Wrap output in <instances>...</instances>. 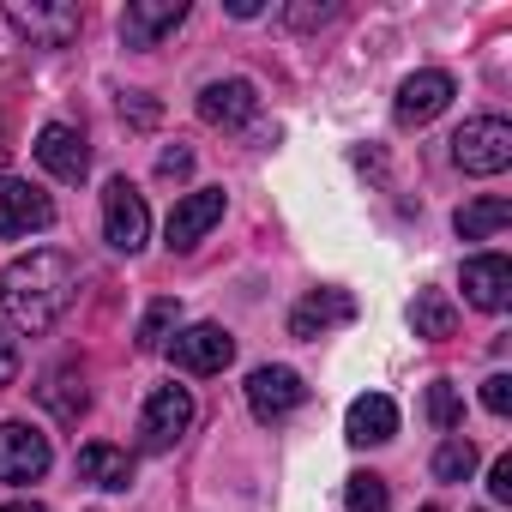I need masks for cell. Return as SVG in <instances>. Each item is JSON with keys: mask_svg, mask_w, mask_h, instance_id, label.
Wrapping results in <instances>:
<instances>
[{"mask_svg": "<svg viewBox=\"0 0 512 512\" xmlns=\"http://www.w3.org/2000/svg\"><path fill=\"white\" fill-rule=\"evenodd\" d=\"M79 302V266L61 247H31L0 272V320L13 332H49Z\"/></svg>", "mask_w": 512, "mask_h": 512, "instance_id": "6da1fadb", "label": "cell"}, {"mask_svg": "<svg viewBox=\"0 0 512 512\" xmlns=\"http://www.w3.org/2000/svg\"><path fill=\"white\" fill-rule=\"evenodd\" d=\"M452 163L464 175H500L512 163V121L506 115H476L452 133Z\"/></svg>", "mask_w": 512, "mask_h": 512, "instance_id": "7a4b0ae2", "label": "cell"}, {"mask_svg": "<svg viewBox=\"0 0 512 512\" xmlns=\"http://www.w3.org/2000/svg\"><path fill=\"white\" fill-rule=\"evenodd\" d=\"M7 25L31 43V49H67L85 25V13L73 0H13L7 7Z\"/></svg>", "mask_w": 512, "mask_h": 512, "instance_id": "3957f363", "label": "cell"}, {"mask_svg": "<svg viewBox=\"0 0 512 512\" xmlns=\"http://www.w3.org/2000/svg\"><path fill=\"white\" fill-rule=\"evenodd\" d=\"M145 235H151L145 193H139L127 175H115V181L103 187V241H109L115 253H139V247H145Z\"/></svg>", "mask_w": 512, "mask_h": 512, "instance_id": "277c9868", "label": "cell"}, {"mask_svg": "<svg viewBox=\"0 0 512 512\" xmlns=\"http://www.w3.org/2000/svg\"><path fill=\"white\" fill-rule=\"evenodd\" d=\"M193 428V392L187 386H157L151 398H145V410H139V446L145 452H169L181 434Z\"/></svg>", "mask_w": 512, "mask_h": 512, "instance_id": "5b68a950", "label": "cell"}, {"mask_svg": "<svg viewBox=\"0 0 512 512\" xmlns=\"http://www.w3.org/2000/svg\"><path fill=\"white\" fill-rule=\"evenodd\" d=\"M49 464H55L49 434H37L31 422H0V482H7V488L43 482Z\"/></svg>", "mask_w": 512, "mask_h": 512, "instance_id": "8992f818", "label": "cell"}, {"mask_svg": "<svg viewBox=\"0 0 512 512\" xmlns=\"http://www.w3.org/2000/svg\"><path fill=\"white\" fill-rule=\"evenodd\" d=\"M55 223V199L19 175H0V241H25Z\"/></svg>", "mask_w": 512, "mask_h": 512, "instance_id": "52a82bcc", "label": "cell"}, {"mask_svg": "<svg viewBox=\"0 0 512 512\" xmlns=\"http://www.w3.org/2000/svg\"><path fill=\"white\" fill-rule=\"evenodd\" d=\"M223 187H193V193H181L175 199V211H169V223H163V241H169V253H187V247H199L217 223H223Z\"/></svg>", "mask_w": 512, "mask_h": 512, "instance_id": "ba28073f", "label": "cell"}, {"mask_svg": "<svg viewBox=\"0 0 512 512\" xmlns=\"http://www.w3.org/2000/svg\"><path fill=\"white\" fill-rule=\"evenodd\" d=\"M163 350H169V362H175L181 374H223V368L235 362V338H229L223 326H211V320L181 326Z\"/></svg>", "mask_w": 512, "mask_h": 512, "instance_id": "9c48e42d", "label": "cell"}, {"mask_svg": "<svg viewBox=\"0 0 512 512\" xmlns=\"http://www.w3.org/2000/svg\"><path fill=\"white\" fill-rule=\"evenodd\" d=\"M302 398H308V386H302V374L284 368V362H266V368L247 374V410L260 416V422H284Z\"/></svg>", "mask_w": 512, "mask_h": 512, "instance_id": "30bf717a", "label": "cell"}, {"mask_svg": "<svg viewBox=\"0 0 512 512\" xmlns=\"http://www.w3.org/2000/svg\"><path fill=\"white\" fill-rule=\"evenodd\" d=\"M458 97V85H452V73H440V67H422V73H410L404 85H398V103H392V115H398V127H428L446 103Z\"/></svg>", "mask_w": 512, "mask_h": 512, "instance_id": "8fae6325", "label": "cell"}, {"mask_svg": "<svg viewBox=\"0 0 512 512\" xmlns=\"http://www.w3.org/2000/svg\"><path fill=\"white\" fill-rule=\"evenodd\" d=\"M187 25V0H127L121 13V43L127 49H157Z\"/></svg>", "mask_w": 512, "mask_h": 512, "instance_id": "7c38bea8", "label": "cell"}, {"mask_svg": "<svg viewBox=\"0 0 512 512\" xmlns=\"http://www.w3.org/2000/svg\"><path fill=\"white\" fill-rule=\"evenodd\" d=\"M37 163L55 175V181H85L91 175V145H85V133L79 127H67V121H43V133H37Z\"/></svg>", "mask_w": 512, "mask_h": 512, "instance_id": "4fadbf2b", "label": "cell"}, {"mask_svg": "<svg viewBox=\"0 0 512 512\" xmlns=\"http://www.w3.org/2000/svg\"><path fill=\"white\" fill-rule=\"evenodd\" d=\"M464 302L482 314H500L512 302V260L506 253H470L464 260Z\"/></svg>", "mask_w": 512, "mask_h": 512, "instance_id": "5bb4252c", "label": "cell"}, {"mask_svg": "<svg viewBox=\"0 0 512 512\" xmlns=\"http://www.w3.org/2000/svg\"><path fill=\"white\" fill-rule=\"evenodd\" d=\"M199 115H205L211 127H241V121L260 115V91H253L247 79H211V85L199 91Z\"/></svg>", "mask_w": 512, "mask_h": 512, "instance_id": "9a60e30c", "label": "cell"}, {"mask_svg": "<svg viewBox=\"0 0 512 512\" xmlns=\"http://www.w3.org/2000/svg\"><path fill=\"white\" fill-rule=\"evenodd\" d=\"M392 434H398V404L386 392H362L344 416V440L350 446H386Z\"/></svg>", "mask_w": 512, "mask_h": 512, "instance_id": "2e32d148", "label": "cell"}, {"mask_svg": "<svg viewBox=\"0 0 512 512\" xmlns=\"http://www.w3.org/2000/svg\"><path fill=\"white\" fill-rule=\"evenodd\" d=\"M344 320H356V302H350L344 290H314L308 302H296L290 338H320L326 326H344Z\"/></svg>", "mask_w": 512, "mask_h": 512, "instance_id": "e0dca14e", "label": "cell"}, {"mask_svg": "<svg viewBox=\"0 0 512 512\" xmlns=\"http://www.w3.org/2000/svg\"><path fill=\"white\" fill-rule=\"evenodd\" d=\"M79 476H85L91 488L121 494V488H133V458H127L121 446H109V440H91V446H79Z\"/></svg>", "mask_w": 512, "mask_h": 512, "instance_id": "ac0fdd59", "label": "cell"}, {"mask_svg": "<svg viewBox=\"0 0 512 512\" xmlns=\"http://www.w3.org/2000/svg\"><path fill=\"white\" fill-rule=\"evenodd\" d=\"M506 223H512V199H500V193H482V199L458 205V217H452V229H458L464 241H488V235H500Z\"/></svg>", "mask_w": 512, "mask_h": 512, "instance_id": "d6986e66", "label": "cell"}, {"mask_svg": "<svg viewBox=\"0 0 512 512\" xmlns=\"http://www.w3.org/2000/svg\"><path fill=\"white\" fill-rule=\"evenodd\" d=\"M410 326H416V338L440 344V338H452V332H458V302H452V296H440V290H422V296L410 302Z\"/></svg>", "mask_w": 512, "mask_h": 512, "instance_id": "ffe728a7", "label": "cell"}, {"mask_svg": "<svg viewBox=\"0 0 512 512\" xmlns=\"http://www.w3.org/2000/svg\"><path fill=\"white\" fill-rule=\"evenodd\" d=\"M37 392H43V404H49L61 422H79V416L91 410V392H85V374H79V368H55Z\"/></svg>", "mask_w": 512, "mask_h": 512, "instance_id": "44dd1931", "label": "cell"}, {"mask_svg": "<svg viewBox=\"0 0 512 512\" xmlns=\"http://www.w3.org/2000/svg\"><path fill=\"white\" fill-rule=\"evenodd\" d=\"M344 512H392V488H386V476L356 470V476L344 482Z\"/></svg>", "mask_w": 512, "mask_h": 512, "instance_id": "7402d4cb", "label": "cell"}, {"mask_svg": "<svg viewBox=\"0 0 512 512\" xmlns=\"http://www.w3.org/2000/svg\"><path fill=\"white\" fill-rule=\"evenodd\" d=\"M470 470H476V446L464 434H446L440 452H434V476L440 482H470Z\"/></svg>", "mask_w": 512, "mask_h": 512, "instance_id": "603a6c76", "label": "cell"}, {"mask_svg": "<svg viewBox=\"0 0 512 512\" xmlns=\"http://www.w3.org/2000/svg\"><path fill=\"white\" fill-rule=\"evenodd\" d=\"M175 320H181V308H175L169 296H163V302H151V308H145V320H139V350H163Z\"/></svg>", "mask_w": 512, "mask_h": 512, "instance_id": "cb8c5ba5", "label": "cell"}, {"mask_svg": "<svg viewBox=\"0 0 512 512\" xmlns=\"http://www.w3.org/2000/svg\"><path fill=\"white\" fill-rule=\"evenodd\" d=\"M428 422H434V428H446V434L464 422V398H458V386H452V380H434V386H428Z\"/></svg>", "mask_w": 512, "mask_h": 512, "instance_id": "d4e9b609", "label": "cell"}, {"mask_svg": "<svg viewBox=\"0 0 512 512\" xmlns=\"http://www.w3.org/2000/svg\"><path fill=\"white\" fill-rule=\"evenodd\" d=\"M326 19H338L332 0H320V7H314V0H302V7H284V25H290V31H314V25H326Z\"/></svg>", "mask_w": 512, "mask_h": 512, "instance_id": "484cf974", "label": "cell"}, {"mask_svg": "<svg viewBox=\"0 0 512 512\" xmlns=\"http://www.w3.org/2000/svg\"><path fill=\"white\" fill-rule=\"evenodd\" d=\"M482 410L488 416H506L512 410V374H488L482 380Z\"/></svg>", "mask_w": 512, "mask_h": 512, "instance_id": "4316f807", "label": "cell"}, {"mask_svg": "<svg viewBox=\"0 0 512 512\" xmlns=\"http://www.w3.org/2000/svg\"><path fill=\"white\" fill-rule=\"evenodd\" d=\"M19 380V332L0 320V386H13Z\"/></svg>", "mask_w": 512, "mask_h": 512, "instance_id": "83f0119b", "label": "cell"}, {"mask_svg": "<svg viewBox=\"0 0 512 512\" xmlns=\"http://www.w3.org/2000/svg\"><path fill=\"white\" fill-rule=\"evenodd\" d=\"M488 494H494V500H512V458H506V452L488 464Z\"/></svg>", "mask_w": 512, "mask_h": 512, "instance_id": "f1b7e54d", "label": "cell"}, {"mask_svg": "<svg viewBox=\"0 0 512 512\" xmlns=\"http://www.w3.org/2000/svg\"><path fill=\"white\" fill-rule=\"evenodd\" d=\"M187 169H193V151H187V145H169V151L157 157V175H169V181L187 175Z\"/></svg>", "mask_w": 512, "mask_h": 512, "instance_id": "f546056e", "label": "cell"}, {"mask_svg": "<svg viewBox=\"0 0 512 512\" xmlns=\"http://www.w3.org/2000/svg\"><path fill=\"white\" fill-rule=\"evenodd\" d=\"M266 0H229V19H260Z\"/></svg>", "mask_w": 512, "mask_h": 512, "instance_id": "4dcf8cb0", "label": "cell"}, {"mask_svg": "<svg viewBox=\"0 0 512 512\" xmlns=\"http://www.w3.org/2000/svg\"><path fill=\"white\" fill-rule=\"evenodd\" d=\"M0 512H43V506H37V500H7Z\"/></svg>", "mask_w": 512, "mask_h": 512, "instance_id": "1f68e13d", "label": "cell"}, {"mask_svg": "<svg viewBox=\"0 0 512 512\" xmlns=\"http://www.w3.org/2000/svg\"><path fill=\"white\" fill-rule=\"evenodd\" d=\"M422 512H440V506H422Z\"/></svg>", "mask_w": 512, "mask_h": 512, "instance_id": "d6a6232c", "label": "cell"}]
</instances>
